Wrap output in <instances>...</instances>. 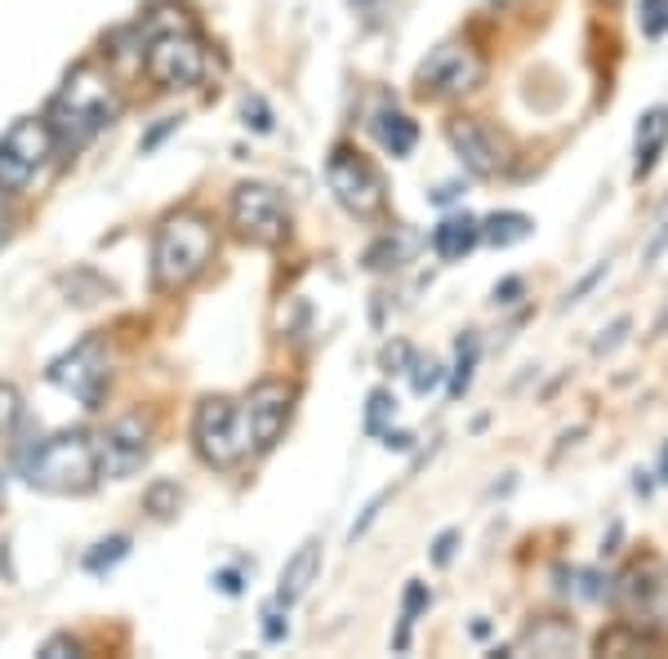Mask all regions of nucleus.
<instances>
[{"instance_id":"20","label":"nucleus","mask_w":668,"mask_h":659,"mask_svg":"<svg viewBox=\"0 0 668 659\" xmlns=\"http://www.w3.org/2000/svg\"><path fill=\"white\" fill-rule=\"evenodd\" d=\"M477 357H482V344L477 335L468 330V335L455 344V370H451V401H460L468 388H473V370H477Z\"/></svg>"},{"instance_id":"15","label":"nucleus","mask_w":668,"mask_h":659,"mask_svg":"<svg viewBox=\"0 0 668 659\" xmlns=\"http://www.w3.org/2000/svg\"><path fill=\"white\" fill-rule=\"evenodd\" d=\"M664 148H668V107H650V112H642L637 139H633V156H637L633 161V179H646L659 165Z\"/></svg>"},{"instance_id":"27","label":"nucleus","mask_w":668,"mask_h":659,"mask_svg":"<svg viewBox=\"0 0 668 659\" xmlns=\"http://www.w3.org/2000/svg\"><path fill=\"white\" fill-rule=\"evenodd\" d=\"M241 117H246V126H250L255 134H272V107H268L259 94H246V98H241Z\"/></svg>"},{"instance_id":"7","label":"nucleus","mask_w":668,"mask_h":659,"mask_svg":"<svg viewBox=\"0 0 668 659\" xmlns=\"http://www.w3.org/2000/svg\"><path fill=\"white\" fill-rule=\"evenodd\" d=\"M94 451H98V482H121V477L139 473L148 451H152V419L148 414L111 419L94 436Z\"/></svg>"},{"instance_id":"32","label":"nucleus","mask_w":668,"mask_h":659,"mask_svg":"<svg viewBox=\"0 0 668 659\" xmlns=\"http://www.w3.org/2000/svg\"><path fill=\"white\" fill-rule=\"evenodd\" d=\"M285 633H290V624L281 619V602L263 606V637H268V641H281Z\"/></svg>"},{"instance_id":"33","label":"nucleus","mask_w":668,"mask_h":659,"mask_svg":"<svg viewBox=\"0 0 668 659\" xmlns=\"http://www.w3.org/2000/svg\"><path fill=\"white\" fill-rule=\"evenodd\" d=\"M10 228H14V209H10V192L0 187V246L10 241Z\"/></svg>"},{"instance_id":"8","label":"nucleus","mask_w":668,"mask_h":659,"mask_svg":"<svg viewBox=\"0 0 668 659\" xmlns=\"http://www.w3.org/2000/svg\"><path fill=\"white\" fill-rule=\"evenodd\" d=\"M325 183H330L334 201H340L348 214H357V218H370V214L384 209V179H379V170H375L362 152H353V148H334V152H330V161H325Z\"/></svg>"},{"instance_id":"25","label":"nucleus","mask_w":668,"mask_h":659,"mask_svg":"<svg viewBox=\"0 0 668 659\" xmlns=\"http://www.w3.org/2000/svg\"><path fill=\"white\" fill-rule=\"evenodd\" d=\"M437 383H441V366L432 357H414L410 361V388H414V397H428Z\"/></svg>"},{"instance_id":"34","label":"nucleus","mask_w":668,"mask_h":659,"mask_svg":"<svg viewBox=\"0 0 668 659\" xmlns=\"http://www.w3.org/2000/svg\"><path fill=\"white\" fill-rule=\"evenodd\" d=\"M67 650L76 655V641H72V637H50V641L41 646V655H45V659H63Z\"/></svg>"},{"instance_id":"2","label":"nucleus","mask_w":668,"mask_h":659,"mask_svg":"<svg viewBox=\"0 0 668 659\" xmlns=\"http://www.w3.org/2000/svg\"><path fill=\"white\" fill-rule=\"evenodd\" d=\"M218 237L214 224L196 209H179L170 218H161V228L152 237V285L161 294H179L187 290L214 259Z\"/></svg>"},{"instance_id":"41","label":"nucleus","mask_w":668,"mask_h":659,"mask_svg":"<svg viewBox=\"0 0 668 659\" xmlns=\"http://www.w3.org/2000/svg\"><path fill=\"white\" fill-rule=\"evenodd\" d=\"M495 6H521V0H495Z\"/></svg>"},{"instance_id":"24","label":"nucleus","mask_w":668,"mask_h":659,"mask_svg":"<svg viewBox=\"0 0 668 659\" xmlns=\"http://www.w3.org/2000/svg\"><path fill=\"white\" fill-rule=\"evenodd\" d=\"M637 23L646 36H664L668 32V0H642L637 6Z\"/></svg>"},{"instance_id":"23","label":"nucleus","mask_w":668,"mask_h":659,"mask_svg":"<svg viewBox=\"0 0 668 659\" xmlns=\"http://www.w3.org/2000/svg\"><path fill=\"white\" fill-rule=\"evenodd\" d=\"M406 255H410V241H406V237H397V241H392V237H384L379 246H370L366 263H370L375 272H384V268H397Z\"/></svg>"},{"instance_id":"26","label":"nucleus","mask_w":668,"mask_h":659,"mask_svg":"<svg viewBox=\"0 0 668 659\" xmlns=\"http://www.w3.org/2000/svg\"><path fill=\"white\" fill-rule=\"evenodd\" d=\"M143 504H148V512H157V517H174V512H179V486H174V482H157V486L143 495Z\"/></svg>"},{"instance_id":"13","label":"nucleus","mask_w":668,"mask_h":659,"mask_svg":"<svg viewBox=\"0 0 668 659\" xmlns=\"http://www.w3.org/2000/svg\"><path fill=\"white\" fill-rule=\"evenodd\" d=\"M246 406H250V423H255V446H259V451H272V446H277V436H281V432H285V423H290L294 388H290V383H281V379H263V383H255V388H250Z\"/></svg>"},{"instance_id":"35","label":"nucleus","mask_w":668,"mask_h":659,"mask_svg":"<svg viewBox=\"0 0 668 659\" xmlns=\"http://www.w3.org/2000/svg\"><path fill=\"white\" fill-rule=\"evenodd\" d=\"M624 330H628V316H619V321L611 325V339H597V344H593V353H597V357H602V353H611V348L619 344V335H624Z\"/></svg>"},{"instance_id":"14","label":"nucleus","mask_w":668,"mask_h":659,"mask_svg":"<svg viewBox=\"0 0 668 659\" xmlns=\"http://www.w3.org/2000/svg\"><path fill=\"white\" fill-rule=\"evenodd\" d=\"M316 575H321V543H316V539H308V543H299V548H294V558L281 566L277 602H281V606H294V602L316 584Z\"/></svg>"},{"instance_id":"40","label":"nucleus","mask_w":668,"mask_h":659,"mask_svg":"<svg viewBox=\"0 0 668 659\" xmlns=\"http://www.w3.org/2000/svg\"><path fill=\"white\" fill-rule=\"evenodd\" d=\"M659 482H668V446H664V455H659Z\"/></svg>"},{"instance_id":"10","label":"nucleus","mask_w":668,"mask_h":659,"mask_svg":"<svg viewBox=\"0 0 668 659\" xmlns=\"http://www.w3.org/2000/svg\"><path fill=\"white\" fill-rule=\"evenodd\" d=\"M482 72H486V67H482V58H477L468 45L445 41V45H437V50L419 63L414 80H419V89L432 94V98H460V94L477 89Z\"/></svg>"},{"instance_id":"9","label":"nucleus","mask_w":668,"mask_h":659,"mask_svg":"<svg viewBox=\"0 0 668 659\" xmlns=\"http://www.w3.org/2000/svg\"><path fill=\"white\" fill-rule=\"evenodd\" d=\"M143 67L157 89H192L205 80V45L192 32H161L148 41Z\"/></svg>"},{"instance_id":"21","label":"nucleus","mask_w":668,"mask_h":659,"mask_svg":"<svg viewBox=\"0 0 668 659\" xmlns=\"http://www.w3.org/2000/svg\"><path fill=\"white\" fill-rule=\"evenodd\" d=\"M126 558H130V534H111V539H98L85 553V571L89 575H107L111 566H121Z\"/></svg>"},{"instance_id":"4","label":"nucleus","mask_w":668,"mask_h":659,"mask_svg":"<svg viewBox=\"0 0 668 659\" xmlns=\"http://www.w3.org/2000/svg\"><path fill=\"white\" fill-rule=\"evenodd\" d=\"M192 446L209 468H237L255 446V423H250V406L246 397H205L192 414Z\"/></svg>"},{"instance_id":"18","label":"nucleus","mask_w":668,"mask_h":659,"mask_svg":"<svg viewBox=\"0 0 668 659\" xmlns=\"http://www.w3.org/2000/svg\"><path fill=\"white\" fill-rule=\"evenodd\" d=\"M535 233V224L521 214V209H499L482 224V241H491L495 250H508V246H521L526 237Z\"/></svg>"},{"instance_id":"36","label":"nucleus","mask_w":668,"mask_h":659,"mask_svg":"<svg viewBox=\"0 0 668 659\" xmlns=\"http://www.w3.org/2000/svg\"><path fill=\"white\" fill-rule=\"evenodd\" d=\"M214 584H218L223 593H233V597L241 593V575H237V571H218V575H214Z\"/></svg>"},{"instance_id":"29","label":"nucleus","mask_w":668,"mask_h":659,"mask_svg":"<svg viewBox=\"0 0 668 659\" xmlns=\"http://www.w3.org/2000/svg\"><path fill=\"white\" fill-rule=\"evenodd\" d=\"M19 414H23L19 388H14V383H0V432H10V428L19 423Z\"/></svg>"},{"instance_id":"11","label":"nucleus","mask_w":668,"mask_h":659,"mask_svg":"<svg viewBox=\"0 0 668 659\" xmlns=\"http://www.w3.org/2000/svg\"><path fill=\"white\" fill-rule=\"evenodd\" d=\"M45 379L94 410V406L103 401V388H107V348H103L98 339H85V344H76L72 353H63V357L45 370Z\"/></svg>"},{"instance_id":"42","label":"nucleus","mask_w":668,"mask_h":659,"mask_svg":"<svg viewBox=\"0 0 668 659\" xmlns=\"http://www.w3.org/2000/svg\"><path fill=\"white\" fill-rule=\"evenodd\" d=\"M606 6H615V0H606Z\"/></svg>"},{"instance_id":"17","label":"nucleus","mask_w":668,"mask_h":659,"mask_svg":"<svg viewBox=\"0 0 668 659\" xmlns=\"http://www.w3.org/2000/svg\"><path fill=\"white\" fill-rule=\"evenodd\" d=\"M375 139L388 156H410L414 143H419V126L406 112H397V107H384V112L375 117Z\"/></svg>"},{"instance_id":"37","label":"nucleus","mask_w":668,"mask_h":659,"mask_svg":"<svg viewBox=\"0 0 668 659\" xmlns=\"http://www.w3.org/2000/svg\"><path fill=\"white\" fill-rule=\"evenodd\" d=\"M517 294H521V281H517V277L504 281V285H495V303H517Z\"/></svg>"},{"instance_id":"1","label":"nucleus","mask_w":668,"mask_h":659,"mask_svg":"<svg viewBox=\"0 0 668 659\" xmlns=\"http://www.w3.org/2000/svg\"><path fill=\"white\" fill-rule=\"evenodd\" d=\"M121 117V89L111 80V72H103L98 63H80L67 72V80L58 85V94L45 107V126L63 152H80L85 143H94L111 121Z\"/></svg>"},{"instance_id":"3","label":"nucleus","mask_w":668,"mask_h":659,"mask_svg":"<svg viewBox=\"0 0 668 659\" xmlns=\"http://www.w3.org/2000/svg\"><path fill=\"white\" fill-rule=\"evenodd\" d=\"M23 482L45 495H89L98 482V451L89 432H58L23 455Z\"/></svg>"},{"instance_id":"22","label":"nucleus","mask_w":668,"mask_h":659,"mask_svg":"<svg viewBox=\"0 0 668 659\" xmlns=\"http://www.w3.org/2000/svg\"><path fill=\"white\" fill-rule=\"evenodd\" d=\"M63 290H67V303H80V307H89V303H98V299H107V294H111V285H103L89 268L67 272V277H63Z\"/></svg>"},{"instance_id":"30","label":"nucleus","mask_w":668,"mask_h":659,"mask_svg":"<svg viewBox=\"0 0 668 659\" xmlns=\"http://www.w3.org/2000/svg\"><path fill=\"white\" fill-rule=\"evenodd\" d=\"M455 543H460V530H441V534H437V543H432V562H437V566H451Z\"/></svg>"},{"instance_id":"16","label":"nucleus","mask_w":668,"mask_h":659,"mask_svg":"<svg viewBox=\"0 0 668 659\" xmlns=\"http://www.w3.org/2000/svg\"><path fill=\"white\" fill-rule=\"evenodd\" d=\"M482 241V224L473 214H445L441 224L432 228V250L445 259V263H455L464 255H473Z\"/></svg>"},{"instance_id":"19","label":"nucleus","mask_w":668,"mask_h":659,"mask_svg":"<svg viewBox=\"0 0 668 659\" xmlns=\"http://www.w3.org/2000/svg\"><path fill=\"white\" fill-rule=\"evenodd\" d=\"M575 646L571 624L562 619H539L535 628H526V637L517 641V650H535V655H567Z\"/></svg>"},{"instance_id":"39","label":"nucleus","mask_w":668,"mask_h":659,"mask_svg":"<svg viewBox=\"0 0 668 659\" xmlns=\"http://www.w3.org/2000/svg\"><path fill=\"white\" fill-rule=\"evenodd\" d=\"M664 246H668V218H664V228H659V237L650 241V250H646V259H655V255H659Z\"/></svg>"},{"instance_id":"6","label":"nucleus","mask_w":668,"mask_h":659,"mask_svg":"<svg viewBox=\"0 0 668 659\" xmlns=\"http://www.w3.org/2000/svg\"><path fill=\"white\" fill-rule=\"evenodd\" d=\"M228 218L241 241L250 246H277L290 228V214H285V201L272 183H241L228 201Z\"/></svg>"},{"instance_id":"12","label":"nucleus","mask_w":668,"mask_h":659,"mask_svg":"<svg viewBox=\"0 0 668 659\" xmlns=\"http://www.w3.org/2000/svg\"><path fill=\"white\" fill-rule=\"evenodd\" d=\"M445 139H451V148H455V156L464 161V170L477 174V179H495V174L508 165L499 139H495L491 126L477 121V117H455L451 126H445Z\"/></svg>"},{"instance_id":"38","label":"nucleus","mask_w":668,"mask_h":659,"mask_svg":"<svg viewBox=\"0 0 668 659\" xmlns=\"http://www.w3.org/2000/svg\"><path fill=\"white\" fill-rule=\"evenodd\" d=\"M410 442H414L410 432H384V446L388 451H410Z\"/></svg>"},{"instance_id":"31","label":"nucleus","mask_w":668,"mask_h":659,"mask_svg":"<svg viewBox=\"0 0 668 659\" xmlns=\"http://www.w3.org/2000/svg\"><path fill=\"white\" fill-rule=\"evenodd\" d=\"M179 126H183L179 117H165L161 126H152V130L143 134V143H139V148H143V152H157V148H161V143H165V139H170V134H174Z\"/></svg>"},{"instance_id":"28","label":"nucleus","mask_w":668,"mask_h":659,"mask_svg":"<svg viewBox=\"0 0 668 659\" xmlns=\"http://www.w3.org/2000/svg\"><path fill=\"white\" fill-rule=\"evenodd\" d=\"M392 410H397L392 392H388V388H375V392H370V406H366V432L379 436V432H384V419H388Z\"/></svg>"},{"instance_id":"5","label":"nucleus","mask_w":668,"mask_h":659,"mask_svg":"<svg viewBox=\"0 0 668 659\" xmlns=\"http://www.w3.org/2000/svg\"><path fill=\"white\" fill-rule=\"evenodd\" d=\"M54 156H58V143H54L45 117H19L0 134V187L6 192L32 187Z\"/></svg>"}]
</instances>
